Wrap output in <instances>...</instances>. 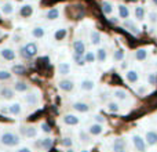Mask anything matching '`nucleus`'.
I'll return each instance as SVG.
<instances>
[{
    "label": "nucleus",
    "mask_w": 157,
    "mask_h": 152,
    "mask_svg": "<svg viewBox=\"0 0 157 152\" xmlns=\"http://www.w3.org/2000/svg\"><path fill=\"white\" fill-rule=\"evenodd\" d=\"M0 142L6 147H17V145L21 142V138H19L17 134L11 133V131H6V133L2 134L0 137Z\"/></svg>",
    "instance_id": "obj_1"
},
{
    "label": "nucleus",
    "mask_w": 157,
    "mask_h": 152,
    "mask_svg": "<svg viewBox=\"0 0 157 152\" xmlns=\"http://www.w3.org/2000/svg\"><path fill=\"white\" fill-rule=\"evenodd\" d=\"M21 54L24 55L25 58H32L37 54V46L36 43H28L25 47L21 49Z\"/></svg>",
    "instance_id": "obj_2"
},
{
    "label": "nucleus",
    "mask_w": 157,
    "mask_h": 152,
    "mask_svg": "<svg viewBox=\"0 0 157 152\" xmlns=\"http://www.w3.org/2000/svg\"><path fill=\"white\" fill-rule=\"evenodd\" d=\"M132 142H134L135 150L138 152H145L146 151V141H145L141 136H134L132 137Z\"/></svg>",
    "instance_id": "obj_3"
},
{
    "label": "nucleus",
    "mask_w": 157,
    "mask_h": 152,
    "mask_svg": "<svg viewBox=\"0 0 157 152\" xmlns=\"http://www.w3.org/2000/svg\"><path fill=\"white\" fill-rule=\"evenodd\" d=\"M58 87H59L62 91L69 93V91H72V90H73L75 84H73V82L69 80V79H62V80H59V83H58Z\"/></svg>",
    "instance_id": "obj_4"
},
{
    "label": "nucleus",
    "mask_w": 157,
    "mask_h": 152,
    "mask_svg": "<svg viewBox=\"0 0 157 152\" xmlns=\"http://www.w3.org/2000/svg\"><path fill=\"white\" fill-rule=\"evenodd\" d=\"M0 55H2L6 61H14L15 60V51H14L13 49H8V47H4V49L0 50Z\"/></svg>",
    "instance_id": "obj_5"
},
{
    "label": "nucleus",
    "mask_w": 157,
    "mask_h": 152,
    "mask_svg": "<svg viewBox=\"0 0 157 152\" xmlns=\"http://www.w3.org/2000/svg\"><path fill=\"white\" fill-rule=\"evenodd\" d=\"M73 50H75V54L77 55H84L86 54V46L81 40H75L73 42Z\"/></svg>",
    "instance_id": "obj_6"
},
{
    "label": "nucleus",
    "mask_w": 157,
    "mask_h": 152,
    "mask_svg": "<svg viewBox=\"0 0 157 152\" xmlns=\"http://www.w3.org/2000/svg\"><path fill=\"white\" fill-rule=\"evenodd\" d=\"M62 120H63V123H65V125H68V126H76V125H78V118L76 116V115H72V114L65 115V116L62 118Z\"/></svg>",
    "instance_id": "obj_7"
},
{
    "label": "nucleus",
    "mask_w": 157,
    "mask_h": 152,
    "mask_svg": "<svg viewBox=\"0 0 157 152\" xmlns=\"http://www.w3.org/2000/svg\"><path fill=\"white\" fill-rule=\"evenodd\" d=\"M0 95H2L3 100H13L15 93H14V90L10 89V87H3V89L0 90Z\"/></svg>",
    "instance_id": "obj_8"
},
{
    "label": "nucleus",
    "mask_w": 157,
    "mask_h": 152,
    "mask_svg": "<svg viewBox=\"0 0 157 152\" xmlns=\"http://www.w3.org/2000/svg\"><path fill=\"white\" fill-rule=\"evenodd\" d=\"M113 152H125V141L123 138H116L114 140Z\"/></svg>",
    "instance_id": "obj_9"
},
{
    "label": "nucleus",
    "mask_w": 157,
    "mask_h": 152,
    "mask_svg": "<svg viewBox=\"0 0 157 152\" xmlns=\"http://www.w3.org/2000/svg\"><path fill=\"white\" fill-rule=\"evenodd\" d=\"M102 131H103V127L99 123H94V125H91L88 129V133L91 134V136H99V134H102Z\"/></svg>",
    "instance_id": "obj_10"
},
{
    "label": "nucleus",
    "mask_w": 157,
    "mask_h": 152,
    "mask_svg": "<svg viewBox=\"0 0 157 152\" xmlns=\"http://www.w3.org/2000/svg\"><path fill=\"white\" fill-rule=\"evenodd\" d=\"M124 28L125 29H128L131 33H134V35H139V29L135 26V24H134L131 19H124Z\"/></svg>",
    "instance_id": "obj_11"
},
{
    "label": "nucleus",
    "mask_w": 157,
    "mask_h": 152,
    "mask_svg": "<svg viewBox=\"0 0 157 152\" xmlns=\"http://www.w3.org/2000/svg\"><path fill=\"white\" fill-rule=\"evenodd\" d=\"M22 133L28 137V138H33V137L37 136V130L33 126H29V127H22Z\"/></svg>",
    "instance_id": "obj_12"
},
{
    "label": "nucleus",
    "mask_w": 157,
    "mask_h": 152,
    "mask_svg": "<svg viewBox=\"0 0 157 152\" xmlns=\"http://www.w3.org/2000/svg\"><path fill=\"white\" fill-rule=\"evenodd\" d=\"M58 74L63 75V76L71 74V65H69L68 62H61L59 65H58Z\"/></svg>",
    "instance_id": "obj_13"
},
{
    "label": "nucleus",
    "mask_w": 157,
    "mask_h": 152,
    "mask_svg": "<svg viewBox=\"0 0 157 152\" xmlns=\"http://www.w3.org/2000/svg\"><path fill=\"white\" fill-rule=\"evenodd\" d=\"M73 109L75 111H77V112L84 114V112L90 111V106H88V104H86V102H75L73 104Z\"/></svg>",
    "instance_id": "obj_14"
},
{
    "label": "nucleus",
    "mask_w": 157,
    "mask_h": 152,
    "mask_svg": "<svg viewBox=\"0 0 157 152\" xmlns=\"http://www.w3.org/2000/svg\"><path fill=\"white\" fill-rule=\"evenodd\" d=\"M22 112V108H21V104L15 102L13 104V105L8 106V114L10 115H14V116H17V115H19Z\"/></svg>",
    "instance_id": "obj_15"
},
{
    "label": "nucleus",
    "mask_w": 157,
    "mask_h": 152,
    "mask_svg": "<svg viewBox=\"0 0 157 152\" xmlns=\"http://www.w3.org/2000/svg\"><path fill=\"white\" fill-rule=\"evenodd\" d=\"M145 141L149 145H155L157 144V133L156 131H147L146 133V140Z\"/></svg>",
    "instance_id": "obj_16"
},
{
    "label": "nucleus",
    "mask_w": 157,
    "mask_h": 152,
    "mask_svg": "<svg viewBox=\"0 0 157 152\" xmlns=\"http://www.w3.org/2000/svg\"><path fill=\"white\" fill-rule=\"evenodd\" d=\"M14 90L18 93H25L29 90V86H28L25 82H17V83L14 84Z\"/></svg>",
    "instance_id": "obj_17"
},
{
    "label": "nucleus",
    "mask_w": 157,
    "mask_h": 152,
    "mask_svg": "<svg viewBox=\"0 0 157 152\" xmlns=\"http://www.w3.org/2000/svg\"><path fill=\"white\" fill-rule=\"evenodd\" d=\"M80 87H81V90H84V91H91V90L95 87V83L92 80H87L86 79V80L81 82Z\"/></svg>",
    "instance_id": "obj_18"
},
{
    "label": "nucleus",
    "mask_w": 157,
    "mask_h": 152,
    "mask_svg": "<svg viewBox=\"0 0 157 152\" xmlns=\"http://www.w3.org/2000/svg\"><path fill=\"white\" fill-rule=\"evenodd\" d=\"M25 100H26V102L29 104V105H32V106L37 105V102H39V98H37V95H36L35 93H29V94L25 97Z\"/></svg>",
    "instance_id": "obj_19"
},
{
    "label": "nucleus",
    "mask_w": 157,
    "mask_h": 152,
    "mask_svg": "<svg viewBox=\"0 0 157 152\" xmlns=\"http://www.w3.org/2000/svg\"><path fill=\"white\" fill-rule=\"evenodd\" d=\"M44 35H46V32H44V28H41V26H36V28H33V29H32V36H33V38H36V39H41Z\"/></svg>",
    "instance_id": "obj_20"
},
{
    "label": "nucleus",
    "mask_w": 157,
    "mask_h": 152,
    "mask_svg": "<svg viewBox=\"0 0 157 152\" xmlns=\"http://www.w3.org/2000/svg\"><path fill=\"white\" fill-rule=\"evenodd\" d=\"M33 13V8L30 7V6H24V7H21V10H19V14H21V17H24V18H28V17H30Z\"/></svg>",
    "instance_id": "obj_21"
},
{
    "label": "nucleus",
    "mask_w": 157,
    "mask_h": 152,
    "mask_svg": "<svg viewBox=\"0 0 157 152\" xmlns=\"http://www.w3.org/2000/svg\"><path fill=\"white\" fill-rule=\"evenodd\" d=\"M125 79H127L130 83H136L138 79H139V76H138V74H136L135 71H128L127 74H125Z\"/></svg>",
    "instance_id": "obj_22"
},
{
    "label": "nucleus",
    "mask_w": 157,
    "mask_h": 152,
    "mask_svg": "<svg viewBox=\"0 0 157 152\" xmlns=\"http://www.w3.org/2000/svg\"><path fill=\"white\" fill-rule=\"evenodd\" d=\"M119 15L120 18L123 19H127L128 17H130V10H128V7H125V6H119Z\"/></svg>",
    "instance_id": "obj_23"
},
{
    "label": "nucleus",
    "mask_w": 157,
    "mask_h": 152,
    "mask_svg": "<svg viewBox=\"0 0 157 152\" xmlns=\"http://www.w3.org/2000/svg\"><path fill=\"white\" fill-rule=\"evenodd\" d=\"M135 58H136V61H145L147 58V51L145 49H139V50H136V53H135Z\"/></svg>",
    "instance_id": "obj_24"
},
{
    "label": "nucleus",
    "mask_w": 157,
    "mask_h": 152,
    "mask_svg": "<svg viewBox=\"0 0 157 152\" xmlns=\"http://www.w3.org/2000/svg\"><path fill=\"white\" fill-rule=\"evenodd\" d=\"M95 57H97L98 62H105L106 61V50L105 49H98Z\"/></svg>",
    "instance_id": "obj_25"
},
{
    "label": "nucleus",
    "mask_w": 157,
    "mask_h": 152,
    "mask_svg": "<svg viewBox=\"0 0 157 152\" xmlns=\"http://www.w3.org/2000/svg\"><path fill=\"white\" fill-rule=\"evenodd\" d=\"M91 43L94 46H98L101 43V33L97 32V30H92L91 32Z\"/></svg>",
    "instance_id": "obj_26"
},
{
    "label": "nucleus",
    "mask_w": 157,
    "mask_h": 152,
    "mask_svg": "<svg viewBox=\"0 0 157 152\" xmlns=\"http://www.w3.org/2000/svg\"><path fill=\"white\" fill-rule=\"evenodd\" d=\"M66 35H68V30L66 29H58L57 32H55L54 38H55V40L61 42V40H63V39L66 38Z\"/></svg>",
    "instance_id": "obj_27"
},
{
    "label": "nucleus",
    "mask_w": 157,
    "mask_h": 152,
    "mask_svg": "<svg viewBox=\"0 0 157 152\" xmlns=\"http://www.w3.org/2000/svg\"><path fill=\"white\" fill-rule=\"evenodd\" d=\"M135 18L139 19V21H142V19L145 18V8L142 7V6L135 7Z\"/></svg>",
    "instance_id": "obj_28"
},
{
    "label": "nucleus",
    "mask_w": 157,
    "mask_h": 152,
    "mask_svg": "<svg viewBox=\"0 0 157 152\" xmlns=\"http://www.w3.org/2000/svg\"><path fill=\"white\" fill-rule=\"evenodd\" d=\"M114 97H116L117 100H125V98L128 97V94H127V91H124V90L117 89V90H114Z\"/></svg>",
    "instance_id": "obj_29"
},
{
    "label": "nucleus",
    "mask_w": 157,
    "mask_h": 152,
    "mask_svg": "<svg viewBox=\"0 0 157 152\" xmlns=\"http://www.w3.org/2000/svg\"><path fill=\"white\" fill-rule=\"evenodd\" d=\"M102 11H103V14L109 15V14H112V11H113V7H112V4L109 2H103L102 3Z\"/></svg>",
    "instance_id": "obj_30"
},
{
    "label": "nucleus",
    "mask_w": 157,
    "mask_h": 152,
    "mask_svg": "<svg viewBox=\"0 0 157 152\" xmlns=\"http://www.w3.org/2000/svg\"><path fill=\"white\" fill-rule=\"evenodd\" d=\"M59 17V10L58 8H51V10L47 13V18L48 19H57Z\"/></svg>",
    "instance_id": "obj_31"
},
{
    "label": "nucleus",
    "mask_w": 157,
    "mask_h": 152,
    "mask_svg": "<svg viewBox=\"0 0 157 152\" xmlns=\"http://www.w3.org/2000/svg\"><path fill=\"white\" fill-rule=\"evenodd\" d=\"M41 148L43 150H48L50 147L52 145V138H50V137H47V138H44V140H41Z\"/></svg>",
    "instance_id": "obj_32"
},
{
    "label": "nucleus",
    "mask_w": 157,
    "mask_h": 152,
    "mask_svg": "<svg viewBox=\"0 0 157 152\" xmlns=\"http://www.w3.org/2000/svg\"><path fill=\"white\" fill-rule=\"evenodd\" d=\"M84 60H86V62H94L97 60V57H95V54L92 51H87L84 54Z\"/></svg>",
    "instance_id": "obj_33"
},
{
    "label": "nucleus",
    "mask_w": 157,
    "mask_h": 152,
    "mask_svg": "<svg viewBox=\"0 0 157 152\" xmlns=\"http://www.w3.org/2000/svg\"><path fill=\"white\" fill-rule=\"evenodd\" d=\"M73 61L77 64L78 66H83L84 64H86V60H84V55H77V54H75V55H73Z\"/></svg>",
    "instance_id": "obj_34"
},
{
    "label": "nucleus",
    "mask_w": 157,
    "mask_h": 152,
    "mask_svg": "<svg viewBox=\"0 0 157 152\" xmlns=\"http://www.w3.org/2000/svg\"><path fill=\"white\" fill-rule=\"evenodd\" d=\"M13 72H14V74L22 75V74H25V72H26V68H25L24 65H15V66L13 68Z\"/></svg>",
    "instance_id": "obj_35"
},
{
    "label": "nucleus",
    "mask_w": 157,
    "mask_h": 152,
    "mask_svg": "<svg viewBox=\"0 0 157 152\" xmlns=\"http://www.w3.org/2000/svg\"><path fill=\"white\" fill-rule=\"evenodd\" d=\"M13 78V74H10L8 71H0V80H8V79Z\"/></svg>",
    "instance_id": "obj_36"
},
{
    "label": "nucleus",
    "mask_w": 157,
    "mask_h": 152,
    "mask_svg": "<svg viewBox=\"0 0 157 152\" xmlns=\"http://www.w3.org/2000/svg\"><path fill=\"white\" fill-rule=\"evenodd\" d=\"M123 58H124V51H123L121 49L117 50V51H114V55H113V60L114 61H121Z\"/></svg>",
    "instance_id": "obj_37"
},
{
    "label": "nucleus",
    "mask_w": 157,
    "mask_h": 152,
    "mask_svg": "<svg viewBox=\"0 0 157 152\" xmlns=\"http://www.w3.org/2000/svg\"><path fill=\"white\" fill-rule=\"evenodd\" d=\"M108 109L110 112H119L120 106H119V104H117V102H113V101H112V102L108 104Z\"/></svg>",
    "instance_id": "obj_38"
},
{
    "label": "nucleus",
    "mask_w": 157,
    "mask_h": 152,
    "mask_svg": "<svg viewBox=\"0 0 157 152\" xmlns=\"http://www.w3.org/2000/svg\"><path fill=\"white\" fill-rule=\"evenodd\" d=\"M13 11H14V8H13V6H11L10 3H6V4L3 6V13L4 14H7L8 15V14H11Z\"/></svg>",
    "instance_id": "obj_39"
},
{
    "label": "nucleus",
    "mask_w": 157,
    "mask_h": 152,
    "mask_svg": "<svg viewBox=\"0 0 157 152\" xmlns=\"http://www.w3.org/2000/svg\"><path fill=\"white\" fill-rule=\"evenodd\" d=\"M72 144H73V142H72V140L69 138V137H65V138L62 140V145H63V147L71 148V147H72Z\"/></svg>",
    "instance_id": "obj_40"
},
{
    "label": "nucleus",
    "mask_w": 157,
    "mask_h": 152,
    "mask_svg": "<svg viewBox=\"0 0 157 152\" xmlns=\"http://www.w3.org/2000/svg\"><path fill=\"white\" fill-rule=\"evenodd\" d=\"M41 130L44 131V133H51V129H50V126H48V123H46V122H43L41 123Z\"/></svg>",
    "instance_id": "obj_41"
},
{
    "label": "nucleus",
    "mask_w": 157,
    "mask_h": 152,
    "mask_svg": "<svg viewBox=\"0 0 157 152\" xmlns=\"http://www.w3.org/2000/svg\"><path fill=\"white\" fill-rule=\"evenodd\" d=\"M149 21L152 22V24H156V22H157V13L152 11V13L149 14Z\"/></svg>",
    "instance_id": "obj_42"
},
{
    "label": "nucleus",
    "mask_w": 157,
    "mask_h": 152,
    "mask_svg": "<svg viewBox=\"0 0 157 152\" xmlns=\"http://www.w3.org/2000/svg\"><path fill=\"white\" fill-rule=\"evenodd\" d=\"M80 138H81V140H83V141H84V142L90 141V137H88V136H87V134H86V133H84V131H80Z\"/></svg>",
    "instance_id": "obj_43"
},
{
    "label": "nucleus",
    "mask_w": 157,
    "mask_h": 152,
    "mask_svg": "<svg viewBox=\"0 0 157 152\" xmlns=\"http://www.w3.org/2000/svg\"><path fill=\"white\" fill-rule=\"evenodd\" d=\"M147 80H149V83H150V84H155V83H156V76L153 75V74H150V75H149V78H147Z\"/></svg>",
    "instance_id": "obj_44"
},
{
    "label": "nucleus",
    "mask_w": 157,
    "mask_h": 152,
    "mask_svg": "<svg viewBox=\"0 0 157 152\" xmlns=\"http://www.w3.org/2000/svg\"><path fill=\"white\" fill-rule=\"evenodd\" d=\"M95 120H97V123H99V125L105 122V119H103L102 116H99V115H97V116H95Z\"/></svg>",
    "instance_id": "obj_45"
},
{
    "label": "nucleus",
    "mask_w": 157,
    "mask_h": 152,
    "mask_svg": "<svg viewBox=\"0 0 157 152\" xmlns=\"http://www.w3.org/2000/svg\"><path fill=\"white\" fill-rule=\"evenodd\" d=\"M17 152H32V151H30L28 147H22V148H19V150L17 151Z\"/></svg>",
    "instance_id": "obj_46"
},
{
    "label": "nucleus",
    "mask_w": 157,
    "mask_h": 152,
    "mask_svg": "<svg viewBox=\"0 0 157 152\" xmlns=\"http://www.w3.org/2000/svg\"><path fill=\"white\" fill-rule=\"evenodd\" d=\"M110 22H113V24H117L119 21H117V18H110Z\"/></svg>",
    "instance_id": "obj_47"
},
{
    "label": "nucleus",
    "mask_w": 157,
    "mask_h": 152,
    "mask_svg": "<svg viewBox=\"0 0 157 152\" xmlns=\"http://www.w3.org/2000/svg\"><path fill=\"white\" fill-rule=\"evenodd\" d=\"M66 152H75V151L72 150V148H68V150H66Z\"/></svg>",
    "instance_id": "obj_48"
},
{
    "label": "nucleus",
    "mask_w": 157,
    "mask_h": 152,
    "mask_svg": "<svg viewBox=\"0 0 157 152\" xmlns=\"http://www.w3.org/2000/svg\"><path fill=\"white\" fill-rule=\"evenodd\" d=\"M2 36H3V30L0 29V38H2Z\"/></svg>",
    "instance_id": "obj_49"
},
{
    "label": "nucleus",
    "mask_w": 157,
    "mask_h": 152,
    "mask_svg": "<svg viewBox=\"0 0 157 152\" xmlns=\"http://www.w3.org/2000/svg\"><path fill=\"white\" fill-rule=\"evenodd\" d=\"M152 2H153V3H155V4H156V6H157V0H152Z\"/></svg>",
    "instance_id": "obj_50"
},
{
    "label": "nucleus",
    "mask_w": 157,
    "mask_h": 152,
    "mask_svg": "<svg viewBox=\"0 0 157 152\" xmlns=\"http://www.w3.org/2000/svg\"><path fill=\"white\" fill-rule=\"evenodd\" d=\"M17 2H22V0H17Z\"/></svg>",
    "instance_id": "obj_51"
},
{
    "label": "nucleus",
    "mask_w": 157,
    "mask_h": 152,
    "mask_svg": "<svg viewBox=\"0 0 157 152\" xmlns=\"http://www.w3.org/2000/svg\"><path fill=\"white\" fill-rule=\"evenodd\" d=\"M81 152H87V151H81Z\"/></svg>",
    "instance_id": "obj_52"
}]
</instances>
